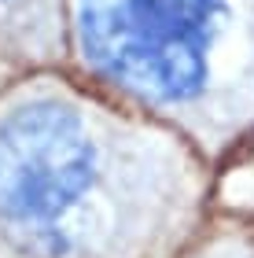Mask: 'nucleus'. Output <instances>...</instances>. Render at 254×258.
<instances>
[{
  "mask_svg": "<svg viewBox=\"0 0 254 258\" xmlns=\"http://www.w3.org/2000/svg\"><path fill=\"white\" fill-rule=\"evenodd\" d=\"M214 184L177 129L100 89L0 96V258H188Z\"/></svg>",
  "mask_w": 254,
  "mask_h": 258,
  "instance_id": "nucleus-1",
  "label": "nucleus"
},
{
  "mask_svg": "<svg viewBox=\"0 0 254 258\" xmlns=\"http://www.w3.org/2000/svg\"><path fill=\"white\" fill-rule=\"evenodd\" d=\"M243 0H74V52L100 92L199 148L221 173L254 144V118L221 74Z\"/></svg>",
  "mask_w": 254,
  "mask_h": 258,
  "instance_id": "nucleus-2",
  "label": "nucleus"
},
{
  "mask_svg": "<svg viewBox=\"0 0 254 258\" xmlns=\"http://www.w3.org/2000/svg\"><path fill=\"white\" fill-rule=\"evenodd\" d=\"M0 4H8V0H0Z\"/></svg>",
  "mask_w": 254,
  "mask_h": 258,
  "instance_id": "nucleus-3",
  "label": "nucleus"
}]
</instances>
